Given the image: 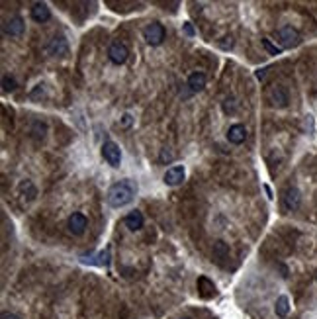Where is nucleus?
I'll use <instances>...</instances> for the list:
<instances>
[{
  "instance_id": "obj_1",
  "label": "nucleus",
  "mask_w": 317,
  "mask_h": 319,
  "mask_svg": "<svg viewBox=\"0 0 317 319\" xmlns=\"http://www.w3.org/2000/svg\"><path fill=\"white\" fill-rule=\"evenodd\" d=\"M135 192H137V186H135L133 180H120V182L112 184L110 190H108V194H106L108 206H112V208H123V206H127L133 200Z\"/></svg>"
},
{
  "instance_id": "obj_2",
  "label": "nucleus",
  "mask_w": 317,
  "mask_h": 319,
  "mask_svg": "<svg viewBox=\"0 0 317 319\" xmlns=\"http://www.w3.org/2000/svg\"><path fill=\"white\" fill-rule=\"evenodd\" d=\"M276 37L280 39L282 47H286V49H292V47H296V45L301 43V37H299L298 30L292 28V26H284V28H280V30L276 32Z\"/></svg>"
},
{
  "instance_id": "obj_3",
  "label": "nucleus",
  "mask_w": 317,
  "mask_h": 319,
  "mask_svg": "<svg viewBox=\"0 0 317 319\" xmlns=\"http://www.w3.org/2000/svg\"><path fill=\"white\" fill-rule=\"evenodd\" d=\"M165 36H167V32H165L163 24H158V22H153V24L143 28V37L149 45H161Z\"/></svg>"
},
{
  "instance_id": "obj_4",
  "label": "nucleus",
  "mask_w": 317,
  "mask_h": 319,
  "mask_svg": "<svg viewBox=\"0 0 317 319\" xmlns=\"http://www.w3.org/2000/svg\"><path fill=\"white\" fill-rule=\"evenodd\" d=\"M102 157H104L110 167H120V163H122V151H120V147L114 141H104V145H102Z\"/></svg>"
},
{
  "instance_id": "obj_5",
  "label": "nucleus",
  "mask_w": 317,
  "mask_h": 319,
  "mask_svg": "<svg viewBox=\"0 0 317 319\" xmlns=\"http://www.w3.org/2000/svg\"><path fill=\"white\" fill-rule=\"evenodd\" d=\"M288 100H290V96H288L286 87H282V85H274L272 89L268 90V102H270L274 108L288 106Z\"/></svg>"
},
{
  "instance_id": "obj_6",
  "label": "nucleus",
  "mask_w": 317,
  "mask_h": 319,
  "mask_svg": "<svg viewBox=\"0 0 317 319\" xmlns=\"http://www.w3.org/2000/svg\"><path fill=\"white\" fill-rule=\"evenodd\" d=\"M127 47L120 43V41H114L112 45H110V49H108V57H110V61L112 63H116V65H123L125 61H127Z\"/></svg>"
},
{
  "instance_id": "obj_7",
  "label": "nucleus",
  "mask_w": 317,
  "mask_h": 319,
  "mask_svg": "<svg viewBox=\"0 0 317 319\" xmlns=\"http://www.w3.org/2000/svg\"><path fill=\"white\" fill-rule=\"evenodd\" d=\"M184 175H186V171H184V167L182 165H175V167H171L167 173H165V184H169V186H178L182 180H184Z\"/></svg>"
},
{
  "instance_id": "obj_8",
  "label": "nucleus",
  "mask_w": 317,
  "mask_h": 319,
  "mask_svg": "<svg viewBox=\"0 0 317 319\" xmlns=\"http://www.w3.org/2000/svg\"><path fill=\"white\" fill-rule=\"evenodd\" d=\"M87 225H88V219L78 212L72 213L69 217V221H67V227H69V231L72 235H83L85 229H87Z\"/></svg>"
},
{
  "instance_id": "obj_9",
  "label": "nucleus",
  "mask_w": 317,
  "mask_h": 319,
  "mask_svg": "<svg viewBox=\"0 0 317 319\" xmlns=\"http://www.w3.org/2000/svg\"><path fill=\"white\" fill-rule=\"evenodd\" d=\"M247 139V127L241 124L231 125L227 129V141L233 143V145H241V143Z\"/></svg>"
},
{
  "instance_id": "obj_10",
  "label": "nucleus",
  "mask_w": 317,
  "mask_h": 319,
  "mask_svg": "<svg viewBox=\"0 0 317 319\" xmlns=\"http://www.w3.org/2000/svg\"><path fill=\"white\" fill-rule=\"evenodd\" d=\"M24 30H26V24H24L22 18H10L4 24V34H6V36L18 37L24 34Z\"/></svg>"
},
{
  "instance_id": "obj_11",
  "label": "nucleus",
  "mask_w": 317,
  "mask_h": 319,
  "mask_svg": "<svg viewBox=\"0 0 317 319\" xmlns=\"http://www.w3.org/2000/svg\"><path fill=\"white\" fill-rule=\"evenodd\" d=\"M299 204H301V196H299L298 188H288L284 192V206L288 210H298Z\"/></svg>"
},
{
  "instance_id": "obj_12",
  "label": "nucleus",
  "mask_w": 317,
  "mask_h": 319,
  "mask_svg": "<svg viewBox=\"0 0 317 319\" xmlns=\"http://www.w3.org/2000/svg\"><path fill=\"white\" fill-rule=\"evenodd\" d=\"M32 18H34L37 24H43V22H47V20L51 18V12H49L47 4H43V2L34 4V6H32Z\"/></svg>"
},
{
  "instance_id": "obj_13",
  "label": "nucleus",
  "mask_w": 317,
  "mask_h": 319,
  "mask_svg": "<svg viewBox=\"0 0 317 319\" xmlns=\"http://www.w3.org/2000/svg\"><path fill=\"white\" fill-rule=\"evenodd\" d=\"M125 227L131 231H139L143 227V213L139 210H133V212H129L125 215Z\"/></svg>"
},
{
  "instance_id": "obj_14",
  "label": "nucleus",
  "mask_w": 317,
  "mask_h": 319,
  "mask_svg": "<svg viewBox=\"0 0 317 319\" xmlns=\"http://www.w3.org/2000/svg\"><path fill=\"white\" fill-rule=\"evenodd\" d=\"M198 290H200V296H202V298L215 296V284L211 282L210 278H206V276H200V278H198Z\"/></svg>"
},
{
  "instance_id": "obj_15",
  "label": "nucleus",
  "mask_w": 317,
  "mask_h": 319,
  "mask_svg": "<svg viewBox=\"0 0 317 319\" xmlns=\"http://www.w3.org/2000/svg\"><path fill=\"white\" fill-rule=\"evenodd\" d=\"M188 87L192 92H200V90H204L206 87V74L204 72H192L190 76H188Z\"/></svg>"
},
{
  "instance_id": "obj_16",
  "label": "nucleus",
  "mask_w": 317,
  "mask_h": 319,
  "mask_svg": "<svg viewBox=\"0 0 317 319\" xmlns=\"http://www.w3.org/2000/svg\"><path fill=\"white\" fill-rule=\"evenodd\" d=\"M274 311H276L278 317H286V315L290 313V300H288V296H280V298L276 300Z\"/></svg>"
},
{
  "instance_id": "obj_17",
  "label": "nucleus",
  "mask_w": 317,
  "mask_h": 319,
  "mask_svg": "<svg viewBox=\"0 0 317 319\" xmlns=\"http://www.w3.org/2000/svg\"><path fill=\"white\" fill-rule=\"evenodd\" d=\"M49 53L51 55H67V41L63 37H55L49 45Z\"/></svg>"
},
{
  "instance_id": "obj_18",
  "label": "nucleus",
  "mask_w": 317,
  "mask_h": 319,
  "mask_svg": "<svg viewBox=\"0 0 317 319\" xmlns=\"http://www.w3.org/2000/svg\"><path fill=\"white\" fill-rule=\"evenodd\" d=\"M20 192L24 194V198H28V200H34L35 196H37V190H35L32 180H22V182H20Z\"/></svg>"
},
{
  "instance_id": "obj_19",
  "label": "nucleus",
  "mask_w": 317,
  "mask_h": 319,
  "mask_svg": "<svg viewBox=\"0 0 317 319\" xmlns=\"http://www.w3.org/2000/svg\"><path fill=\"white\" fill-rule=\"evenodd\" d=\"M227 255H229V247L223 241H217L213 245V257H215V261H223V259H227Z\"/></svg>"
},
{
  "instance_id": "obj_20",
  "label": "nucleus",
  "mask_w": 317,
  "mask_h": 319,
  "mask_svg": "<svg viewBox=\"0 0 317 319\" xmlns=\"http://www.w3.org/2000/svg\"><path fill=\"white\" fill-rule=\"evenodd\" d=\"M263 47H264V49H266V51H268L270 55H280V51H282V47H278V45H274V43H272V41H270L268 37H264V39H263Z\"/></svg>"
},
{
  "instance_id": "obj_21",
  "label": "nucleus",
  "mask_w": 317,
  "mask_h": 319,
  "mask_svg": "<svg viewBox=\"0 0 317 319\" xmlns=\"http://www.w3.org/2000/svg\"><path fill=\"white\" fill-rule=\"evenodd\" d=\"M2 87H4V92H12V90H16V81L10 78V76H4L2 78Z\"/></svg>"
},
{
  "instance_id": "obj_22",
  "label": "nucleus",
  "mask_w": 317,
  "mask_h": 319,
  "mask_svg": "<svg viewBox=\"0 0 317 319\" xmlns=\"http://www.w3.org/2000/svg\"><path fill=\"white\" fill-rule=\"evenodd\" d=\"M110 263V251L106 249V251H102V253H98V261H96V265H108Z\"/></svg>"
},
{
  "instance_id": "obj_23",
  "label": "nucleus",
  "mask_w": 317,
  "mask_h": 319,
  "mask_svg": "<svg viewBox=\"0 0 317 319\" xmlns=\"http://www.w3.org/2000/svg\"><path fill=\"white\" fill-rule=\"evenodd\" d=\"M173 159H175V153H173V151H169V149H163V151H161V161H163V163L173 161Z\"/></svg>"
},
{
  "instance_id": "obj_24",
  "label": "nucleus",
  "mask_w": 317,
  "mask_h": 319,
  "mask_svg": "<svg viewBox=\"0 0 317 319\" xmlns=\"http://www.w3.org/2000/svg\"><path fill=\"white\" fill-rule=\"evenodd\" d=\"M184 34H186V36H190V37L194 36V28H192V24H188V22L184 24Z\"/></svg>"
},
{
  "instance_id": "obj_25",
  "label": "nucleus",
  "mask_w": 317,
  "mask_h": 319,
  "mask_svg": "<svg viewBox=\"0 0 317 319\" xmlns=\"http://www.w3.org/2000/svg\"><path fill=\"white\" fill-rule=\"evenodd\" d=\"M127 125H131V116H129V114H123V118H122V127H127Z\"/></svg>"
},
{
  "instance_id": "obj_26",
  "label": "nucleus",
  "mask_w": 317,
  "mask_h": 319,
  "mask_svg": "<svg viewBox=\"0 0 317 319\" xmlns=\"http://www.w3.org/2000/svg\"><path fill=\"white\" fill-rule=\"evenodd\" d=\"M255 74H257V78H259V81H263L264 74H266V69H261V71H257Z\"/></svg>"
},
{
  "instance_id": "obj_27",
  "label": "nucleus",
  "mask_w": 317,
  "mask_h": 319,
  "mask_svg": "<svg viewBox=\"0 0 317 319\" xmlns=\"http://www.w3.org/2000/svg\"><path fill=\"white\" fill-rule=\"evenodd\" d=\"M2 319H20V317L14 315V313H2Z\"/></svg>"
},
{
  "instance_id": "obj_28",
  "label": "nucleus",
  "mask_w": 317,
  "mask_h": 319,
  "mask_svg": "<svg viewBox=\"0 0 317 319\" xmlns=\"http://www.w3.org/2000/svg\"><path fill=\"white\" fill-rule=\"evenodd\" d=\"M184 319H190V317H184Z\"/></svg>"
}]
</instances>
